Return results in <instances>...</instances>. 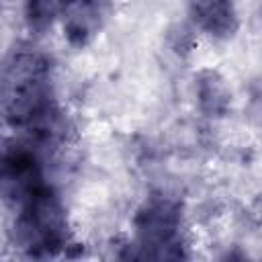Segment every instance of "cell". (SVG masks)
<instances>
[{
	"mask_svg": "<svg viewBox=\"0 0 262 262\" xmlns=\"http://www.w3.org/2000/svg\"><path fill=\"white\" fill-rule=\"evenodd\" d=\"M2 113L8 125L27 133L31 145L45 147L57 141L61 121L45 55L31 49L10 53L2 80Z\"/></svg>",
	"mask_w": 262,
	"mask_h": 262,
	"instance_id": "1",
	"label": "cell"
},
{
	"mask_svg": "<svg viewBox=\"0 0 262 262\" xmlns=\"http://www.w3.org/2000/svg\"><path fill=\"white\" fill-rule=\"evenodd\" d=\"M14 217V242L31 256H55L68 242V219L59 196L41 184L18 203Z\"/></svg>",
	"mask_w": 262,
	"mask_h": 262,
	"instance_id": "2",
	"label": "cell"
},
{
	"mask_svg": "<svg viewBox=\"0 0 262 262\" xmlns=\"http://www.w3.org/2000/svg\"><path fill=\"white\" fill-rule=\"evenodd\" d=\"M180 205L164 194L149 196L135 215V231L139 246L147 256L172 258L180 256L174 248L180 244Z\"/></svg>",
	"mask_w": 262,
	"mask_h": 262,
	"instance_id": "3",
	"label": "cell"
},
{
	"mask_svg": "<svg viewBox=\"0 0 262 262\" xmlns=\"http://www.w3.org/2000/svg\"><path fill=\"white\" fill-rule=\"evenodd\" d=\"M111 8L113 0H68L61 12L66 39L76 47L88 45L102 31Z\"/></svg>",
	"mask_w": 262,
	"mask_h": 262,
	"instance_id": "4",
	"label": "cell"
},
{
	"mask_svg": "<svg viewBox=\"0 0 262 262\" xmlns=\"http://www.w3.org/2000/svg\"><path fill=\"white\" fill-rule=\"evenodd\" d=\"M190 18L215 39H231L239 29L233 0H190Z\"/></svg>",
	"mask_w": 262,
	"mask_h": 262,
	"instance_id": "5",
	"label": "cell"
},
{
	"mask_svg": "<svg viewBox=\"0 0 262 262\" xmlns=\"http://www.w3.org/2000/svg\"><path fill=\"white\" fill-rule=\"evenodd\" d=\"M196 96H199L201 108L209 117H221L229 108L231 94H229L223 78L213 70H205V72L199 74V78H196Z\"/></svg>",
	"mask_w": 262,
	"mask_h": 262,
	"instance_id": "6",
	"label": "cell"
},
{
	"mask_svg": "<svg viewBox=\"0 0 262 262\" xmlns=\"http://www.w3.org/2000/svg\"><path fill=\"white\" fill-rule=\"evenodd\" d=\"M68 0H27L25 18L31 31L43 33L47 31L57 16H61Z\"/></svg>",
	"mask_w": 262,
	"mask_h": 262,
	"instance_id": "7",
	"label": "cell"
}]
</instances>
